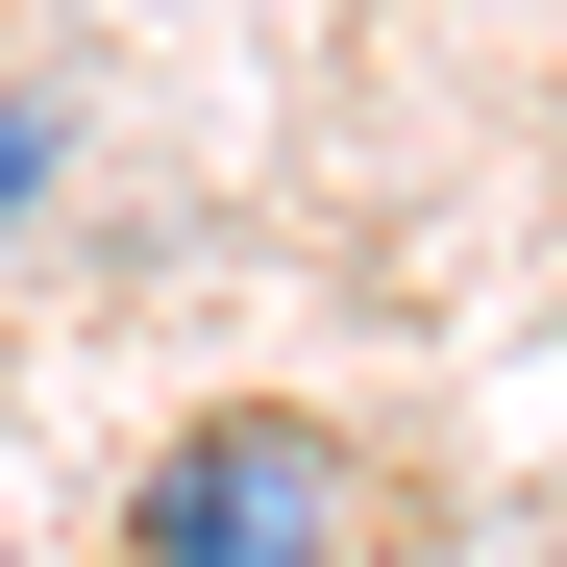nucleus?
Wrapping results in <instances>:
<instances>
[{"label":"nucleus","mask_w":567,"mask_h":567,"mask_svg":"<svg viewBox=\"0 0 567 567\" xmlns=\"http://www.w3.org/2000/svg\"><path fill=\"white\" fill-rule=\"evenodd\" d=\"M370 543V444L321 395H198L124 494V567H346Z\"/></svg>","instance_id":"1"},{"label":"nucleus","mask_w":567,"mask_h":567,"mask_svg":"<svg viewBox=\"0 0 567 567\" xmlns=\"http://www.w3.org/2000/svg\"><path fill=\"white\" fill-rule=\"evenodd\" d=\"M25 198H50V100L0 74V223H25Z\"/></svg>","instance_id":"2"}]
</instances>
